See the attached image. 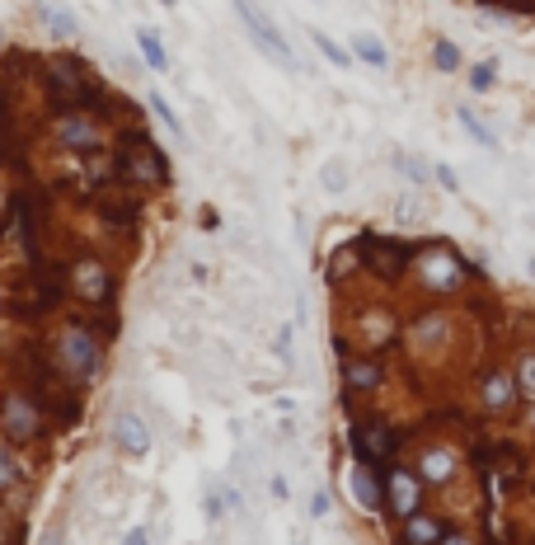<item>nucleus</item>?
<instances>
[{"mask_svg": "<svg viewBox=\"0 0 535 545\" xmlns=\"http://www.w3.org/2000/svg\"><path fill=\"white\" fill-rule=\"evenodd\" d=\"M108 170H113V184L132 188V193H146V198H151V193H165V188L174 184V165H169V156L155 146L146 123L113 127Z\"/></svg>", "mask_w": 535, "mask_h": 545, "instance_id": "f257e3e1", "label": "nucleus"}, {"mask_svg": "<svg viewBox=\"0 0 535 545\" xmlns=\"http://www.w3.org/2000/svg\"><path fill=\"white\" fill-rule=\"evenodd\" d=\"M47 348H52V358L62 367V376L71 381L76 390L90 395L99 386V376H104V362H108V343L85 325V315L80 311H66L57 320V329L47 334Z\"/></svg>", "mask_w": 535, "mask_h": 545, "instance_id": "f03ea898", "label": "nucleus"}, {"mask_svg": "<svg viewBox=\"0 0 535 545\" xmlns=\"http://www.w3.org/2000/svg\"><path fill=\"white\" fill-rule=\"evenodd\" d=\"M66 301L76 311H113L118 306V264L99 250H76L62 259Z\"/></svg>", "mask_w": 535, "mask_h": 545, "instance_id": "7ed1b4c3", "label": "nucleus"}, {"mask_svg": "<svg viewBox=\"0 0 535 545\" xmlns=\"http://www.w3.org/2000/svg\"><path fill=\"white\" fill-rule=\"evenodd\" d=\"M47 437H52V423H47L38 395L19 381H5L0 386V442L29 452V447H43Z\"/></svg>", "mask_w": 535, "mask_h": 545, "instance_id": "20e7f679", "label": "nucleus"}, {"mask_svg": "<svg viewBox=\"0 0 535 545\" xmlns=\"http://www.w3.org/2000/svg\"><path fill=\"white\" fill-rule=\"evenodd\" d=\"M352 250L362 259V273L381 282H399L404 273H413V259H418V245H404L395 235H376V231L352 235Z\"/></svg>", "mask_w": 535, "mask_h": 545, "instance_id": "39448f33", "label": "nucleus"}, {"mask_svg": "<svg viewBox=\"0 0 535 545\" xmlns=\"http://www.w3.org/2000/svg\"><path fill=\"white\" fill-rule=\"evenodd\" d=\"M52 141L76 160H99L113 146V132L94 113H52Z\"/></svg>", "mask_w": 535, "mask_h": 545, "instance_id": "423d86ee", "label": "nucleus"}, {"mask_svg": "<svg viewBox=\"0 0 535 545\" xmlns=\"http://www.w3.org/2000/svg\"><path fill=\"white\" fill-rule=\"evenodd\" d=\"M399 442H404V433H399L395 423L371 419V414H352V423H348L352 461H367V466H376V470L395 466Z\"/></svg>", "mask_w": 535, "mask_h": 545, "instance_id": "0eeeda50", "label": "nucleus"}, {"mask_svg": "<svg viewBox=\"0 0 535 545\" xmlns=\"http://www.w3.org/2000/svg\"><path fill=\"white\" fill-rule=\"evenodd\" d=\"M90 212L99 221H104L108 231H123L132 235L141 226V217H146V193H132V188H94L90 193Z\"/></svg>", "mask_w": 535, "mask_h": 545, "instance_id": "6e6552de", "label": "nucleus"}, {"mask_svg": "<svg viewBox=\"0 0 535 545\" xmlns=\"http://www.w3.org/2000/svg\"><path fill=\"white\" fill-rule=\"evenodd\" d=\"M230 5H235V15H240V24H245V33L254 38V47H259L263 57H268V62H277L282 71H291V66H296V57H291V47H287V33L277 29V24L263 15L254 0H230Z\"/></svg>", "mask_w": 535, "mask_h": 545, "instance_id": "1a4fd4ad", "label": "nucleus"}, {"mask_svg": "<svg viewBox=\"0 0 535 545\" xmlns=\"http://www.w3.org/2000/svg\"><path fill=\"white\" fill-rule=\"evenodd\" d=\"M413 273H418V282L428 292H456V287H465L470 268H465V259L456 250H446V245H423L418 259H413Z\"/></svg>", "mask_w": 535, "mask_h": 545, "instance_id": "9d476101", "label": "nucleus"}, {"mask_svg": "<svg viewBox=\"0 0 535 545\" xmlns=\"http://www.w3.org/2000/svg\"><path fill=\"white\" fill-rule=\"evenodd\" d=\"M385 508H390V517H413L423 513V499H428V484L418 480V470L409 466H385Z\"/></svg>", "mask_w": 535, "mask_h": 545, "instance_id": "9b49d317", "label": "nucleus"}, {"mask_svg": "<svg viewBox=\"0 0 535 545\" xmlns=\"http://www.w3.org/2000/svg\"><path fill=\"white\" fill-rule=\"evenodd\" d=\"M338 376H343V390L348 395H376L385 386V362L381 353H367V348H352L338 358Z\"/></svg>", "mask_w": 535, "mask_h": 545, "instance_id": "f8f14e48", "label": "nucleus"}, {"mask_svg": "<svg viewBox=\"0 0 535 545\" xmlns=\"http://www.w3.org/2000/svg\"><path fill=\"white\" fill-rule=\"evenodd\" d=\"M479 400H484V409H489V414H512V409L521 405L517 372H507V367H493V372H484V381H479Z\"/></svg>", "mask_w": 535, "mask_h": 545, "instance_id": "ddd939ff", "label": "nucleus"}, {"mask_svg": "<svg viewBox=\"0 0 535 545\" xmlns=\"http://www.w3.org/2000/svg\"><path fill=\"white\" fill-rule=\"evenodd\" d=\"M113 447L127 456V461H146L151 456V428H146V419L141 414H132V409H123L118 419H113Z\"/></svg>", "mask_w": 535, "mask_h": 545, "instance_id": "4468645a", "label": "nucleus"}, {"mask_svg": "<svg viewBox=\"0 0 535 545\" xmlns=\"http://www.w3.org/2000/svg\"><path fill=\"white\" fill-rule=\"evenodd\" d=\"M348 494H352V503H357L362 513H381L385 508V475L376 466H367V461H352Z\"/></svg>", "mask_w": 535, "mask_h": 545, "instance_id": "2eb2a0df", "label": "nucleus"}, {"mask_svg": "<svg viewBox=\"0 0 535 545\" xmlns=\"http://www.w3.org/2000/svg\"><path fill=\"white\" fill-rule=\"evenodd\" d=\"M446 522L437 513H413L399 522V545H442L446 541Z\"/></svg>", "mask_w": 535, "mask_h": 545, "instance_id": "dca6fc26", "label": "nucleus"}, {"mask_svg": "<svg viewBox=\"0 0 535 545\" xmlns=\"http://www.w3.org/2000/svg\"><path fill=\"white\" fill-rule=\"evenodd\" d=\"M456 466H460V461H456V452H451V447H423V452H418V466H413V470H418V480L432 489V484L456 480Z\"/></svg>", "mask_w": 535, "mask_h": 545, "instance_id": "f3484780", "label": "nucleus"}, {"mask_svg": "<svg viewBox=\"0 0 535 545\" xmlns=\"http://www.w3.org/2000/svg\"><path fill=\"white\" fill-rule=\"evenodd\" d=\"M33 15H38V24L52 33V43H62V47H76L80 43V19L71 15V10H62V5H47V0H43Z\"/></svg>", "mask_w": 535, "mask_h": 545, "instance_id": "a211bd4d", "label": "nucleus"}, {"mask_svg": "<svg viewBox=\"0 0 535 545\" xmlns=\"http://www.w3.org/2000/svg\"><path fill=\"white\" fill-rule=\"evenodd\" d=\"M29 484V466L19 461V447H10V442H0V499H10V494H19Z\"/></svg>", "mask_w": 535, "mask_h": 545, "instance_id": "6ab92c4d", "label": "nucleus"}, {"mask_svg": "<svg viewBox=\"0 0 535 545\" xmlns=\"http://www.w3.org/2000/svg\"><path fill=\"white\" fill-rule=\"evenodd\" d=\"M137 52H141V62L151 66L155 76H165L169 71V52H165V38H160V29H151V24H137Z\"/></svg>", "mask_w": 535, "mask_h": 545, "instance_id": "aec40b11", "label": "nucleus"}, {"mask_svg": "<svg viewBox=\"0 0 535 545\" xmlns=\"http://www.w3.org/2000/svg\"><path fill=\"white\" fill-rule=\"evenodd\" d=\"M348 52H352V62H362V66H371V71H385L390 66V47L376 38V33H352V43H348Z\"/></svg>", "mask_w": 535, "mask_h": 545, "instance_id": "412c9836", "label": "nucleus"}, {"mask_svg": "<svg viewBox=\"0 0 535 545\" xmlns=\"http://www.w3.org/2000/svg\"><path fill=\"white\" fill-rule=\"evenodd\" d=\"M310 43L320 47V57H324L329 66H338V71H348V66H352V52H348L343 43H334V38H329L324 29H310Z\"/></svg>", "mask_w": 535, "mask_h": 545, "instance_id": "4be33fe9", "label": "nucleus"}, {"mask_svg": "<svg viewBox=\"0 0 535 545\" xmlns=\"http://www.w3.org/2000/svg\"><path fill=\"white\" fill-rule=\"evenodd\" d=\"M352 273H362V259H357V250H352V240H348V245H338V250L329 254V282H343V278H352Z\"/></svg>", "mask_w": 535, "mask_h": 545, "instance_id": "5701e85b", "label": "nucleus"}, {"mask_svg": "<svg viewBox=\"0 0 535 545\" xmlns=\"http://www.w3.org/2000/svg\"><path fill=\"white\" fill-rule=\"evenodd\" d=\"M432 66H437L442 76H456L460 66H465V57H460V47L451 43V38H432Z\"/></svg>", "mask_w": 535, "mask_h": 545, "instance_id": "b1692460", "label": "nucleus"}, {"mask_svg": "<svg viewBox=\"0 0 535 545\" xmlns=\"http://www.w3.org/2000/svg\"><path fill=\"white\" fill-rule=\"evenodd\" d=\"M146 104H151V113H155V118H160V123L169 127V132H174V137H184V141H188V132H184V118L174 113V104H169L165 94H160V90H151V94H146Z\"/></svg>", "mask_w": 535, "mask_h": 545, "instance_id": "393cba45", "label": "nucleus"}, {"mask_svg": "<svg viewBox=\"0 0 535 545\" xmlns=\"http://www.w3.org/2000/svg\"><path fill=\"white\" fill-rule=\"evenodd\" d=\"M456 123L465 127V132H470V137L479 141L484 151H498V137H493L489 127H484V118H479V113H470V109H465V104H460V109H456Z\"/></svg>", "mask_w": 535, "mask_h": 545, "instance_id": "a878e982", "label": "nucleus"}, {"mask_svg": "<svg viewBox=\"0 0 535 545\" xmlns=\"http://www.w3.org/2000/svg\"><path fill=\"white\" fill-rule=\"evenodd\" d=\"M395 170L409 179V184H418V188H428V179H432V165H423L418 156H409V151H395Z\"/></svg>", "mask_w": 535, "mask_h": 545, "instance_id": "bb28decb", "label": "nucleus"}, {"mask_svg": "<svg viewBox=\"0 0 535 545\" xmlns=\"http://www.w3.org/2000/svg\"><path fill=\"white\" fill-rule=\"evenodd\" d=\"M465 80H470L474 94H489L493 85H498V62H474L470 71H465Z\"/></svg>", "mask_w": 535, "mask_h": 545, "instance_id": "cd10ccee", "label": "nucleus"}, {"mask_svg": "<svg viewBox=\"0 0 535 545\" xmlns=\"http://www.w3.org/2000/svg\"><path fill=\"white\" fill-rule=\"evenodd\" d=\"M517 386H521V400H535V348H526V353H521Z\"/></svg>", "mask_w": 535, "mask_h": 545, "instance_id": "c85d7f7f", "label": "nucleus"}, {"mask_svg": "<svg viewBox=\"0 0 535 545\" xmlns=\"http://www.w3.org/2000/svg\"><path fill=\"white\" fill-rule=\"evenodd\" d=\"M320 184L329 188V193H343V188H348V165H343V160H329L320 170Z\"/></svg>", "mask_w": 535, "mask_h": 545, "instance_id": "c756f323", "label": "nucleus"}, {"mask_svg": "<svg viewBox=\"0 0 535 545\" xmlns=\"http://www.w3.org/2000/svg\"><path fill=\"white\" fill-rule=\"evenodd\" d=\"M5 127H15V85L0 80V132H5Z\"/></svg>", "mask_w": 535, "mask_h": 545, "instance_id": "7c9ffc66", "label": "nucleus"}, {"mask_svg": "<svg viewBox=\"0 0 535 545\" xmlns=\"http://www.w3.org/2000/svg\"><path fill=\"white\" fill-rule=\"evenodd\" d=\"M432 179H437V184H442L446 193H460V179H456V170H451V165H442V160L432 165Z\"/></svg>", "mask_w": 535, "mask_h": 545, "instance_id": "2f4dec72", "label": "nucleus"}, {"mask_svg": "<svg viewBox=\"0 0 535 545\" xmlns=\"http://www.w3.org/2000/svg\"><path fill=\"white\" fill-rule=\"evenodd\" d=\"M38 545H66V527H62V522H52V527L38 536Z\"/></svg>", "mask_w": 535, "mask_h": 545, "instance_id": "473e14b6", "label": "nucleus"}, {"mask_svg": "<svg viewBox=\"0 0 535 545\" xmlns=\"http://www.w3.org/2000/svg\"><path fill=\"white\" fill-rule=\"evenodd\" d=\"M291 334H296V329H291V325H282V329H277V358H282V362L291 358Z\"/></svg>", "mask_w": 535, "mask_h": 545, "instance_id": "72a5a7b5", "label": "nucleus"}, {"mask_svg": "<svg viewBox=\"0 0 535 545\" xmlns=\"http://www.w3.org/2000/svg\"><path fill=\"white\" fill-rule=\"evenodd\" d=\"M329 513V489H315L310 494V517H324Z\"/></svg>", "mask_w": 535, "mask_h": 545, "instance_id": "f704fd0d", "label": "nucleus"}, {"mask_svg": "<svg viewBox=\"0 0 535 545\" xmlns=\"http://www.w3.org/2000/svg\"><path fill=\"white\" fill-rule=\"evenodd\" d=\"M268 494H273L277 503H287V499H291V484L282 480V475H273V480H268Z\"/></svg>", "mask_w": 535, "mask_h": 545, "instance_id": "c9c22d12", "label": "nucleus"}, {"mask_svg": "<svg viewBox=\"0 0 535 545\" xmlns=\"http://www.w3.org/2000/svg\"><path fill=\"white\" fill-rule=\"evenodd\" d=\"M123 545H151V527H132L123 536Z\"/></svg>", "mask_w": 535, "mask_h": 545, "instance_id": "e433bc0d", "label": "nucleus"}, {"mask_svg": "<svg viewBox=\"0 0 535 545\" xmlns=\"http://www.w3.org/2000/svg\"><path fill=\"white\" fill-rule=\"evenodd\" d=\"M442 545H474V536H465V531H446Z\"/></svg>", "mask_w": 535, "mask_h": 545, "instance_id": "4c0bfd02", "label": "nucleus"}, {"mask_svg": "<svg viewBox=\"0 0 535 545\" xmlns=\"http://www.w3.org/2000/svg\"><path fill=\"white\" fill-rule=\"evenodd\" d=\"M160 5H165V10H174V5H179V0H160Z\"/></svg>", "mask_w": 535, "mask_h": 545, "instance_id": "58836bf2", "label": "nucleus"}, {"mask_svg": "<svg viewBox=\"0 0 535 545\" xmlns=\"http://www.w3.org/2000/svg\"><path fill=\"white\" fill-rule=\"evenodd\" d=\"M526 268H531V273H535V254H531V259H526Z\"/></svg>", "mask_w": 535, "mask_h": 545, "instance_id": "ea45409f", "label": "nucleus"}, {"mask_svg": "<svg viewBox=\"0 0 535 545\" xmlns=\"http://www.w3.org/2000/svg\"><path fill=\"white\" fill-rule=\"evenodd\" d=\"M0 536H5V522H0Z\"/></svg>", "mask_w": 535, "mask_h": 545, "instance_id": "a19ab883", "label": "nucleus"}]
</instances>
